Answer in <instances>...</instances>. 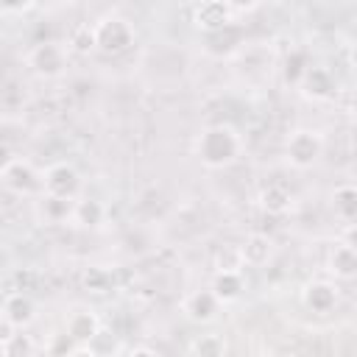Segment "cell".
Returning <instances> with one entry per match:
<instances>
[{
  "mask_svg": "<svg viewBox=\"0 0 357 357\" xmlns=\"http://www.w3.org/2000/svg\"><path fill=\"white\" fill-rule=\"evenodd\" d=\"M195 159L209 170L231 167L243 153V137L231 123H209L192 142Z\"/></svg>",
  "mask_w": 357,
  "mask_h": 357,
  "instance_id": "obj_1",
  "label": "cell"
},
{
  "mask_svg": "<svg viewBox=\"0 0 357 357\" xmlns=\"http://www.w3.org/2000/svg\"><path fill=\"white\" fill-rule=\"evenodd\" d=\"M92 31H95V50L103 56H120L131 50L137 42V28L131 25V20H126L117 11H106L103 17H98L92 22Z\"/></svg>",
  "mask_w": 357,
  "mask_h": 357,
  "instance_id": "obj_2",
  "label": "cell"
},
{
  "mask_svg": "<svg viewBox=\"0 0 357 357\" xmlns=\"http://www.w3.org/2000/svg\"><path fill=\"white\" fill-rule=\"evenodd\" d=\"M0 184L8 195L17 198H33L45 192V170H36V165L31 159L22 156H11L3 162L0 170Z\"/></svg>",
  "mask_w": 357,
  "mask_h": 357,
  "instance_id": "obj_3",
  "label": "cell"
},
{
  "mask_svg": "<svg viewBox=\"0 0 357 357\" xmlns=\"http://www.w3.org/2000/svg\"><path fill=\"white\" fill-rule=\"evenodd\" d=\"M324 156V137L315 128H293L284 139V159L296 170H310Z\"/></svg>",
  "mask_w": 357,
  "mask_h": 357,
  "instance_id": "obj_4",
  "label": "cell"
},
{
  "mask_svg": "<svg viewBox=\"0 0 357 357\" xmlns=\"http://www.w3.org/2000/svg\"><path fill=\"white\" fill-rule=\"evenodd\" d=\"M25 61L33 70V75H39V78H61L70 64V47H64L61 42H53V39L36 42L28 50Z\"/></svg>",
  "mask_w": 357,
  "mask_h": 357,
  "instance_id": "obj_5",
  "label": "cell"
},
{
  "mask_svg": "<svg viewBox=\"0 0 357 357\" xmlns=\"http://www.w3.org/2000/svg\"><path fill=\"white\" fill-rule=\"evenodd\" d=\"M81 187H84V178L73 162H53L45 167V192L78 198Z\"/></svg>",
  "mask_w": 357,
  "mask_h": 357,
  "instance_id": "obj_6",
  "label": "cell"
},
{
  "mask_svg": "<svg viewBox=\"0 0 357 357\" xmlns=\"http://www.w3.org/2000/svg\"><path fill=\"white\" fill-rule=\"evenodd\" d=\"M337 301H340V287H337L332 279H312V282H307L304 290H301V304H304L310 312H315V315H329V312H335Z\"/></svg>",
  "mask_w": 357,
  "mask_h": 357,
  "instance_id": "obj_7",
  "label": "cell"
},
{
  "mask_svg": "<svg viewBox=\"0 0 357 357\" xmlns=\"http://www.w3.org/2000/svg\"><path fill=\"white\" fill-rule=\"evenodd\" d=\"M0 318H3V324L22 332L36 321V301L25 290H11L3 298V315Z\"/></svg>",
  "mask_w": 357,
  "mask_h": 357,
  "instance_id": "obj_8",
  "label": "cell"
},
{
  "mask_svg": "<svg viewBox=\"0 0 357 357\" xmlns=\"http://www.w3.org/2000/svg\"><path fill=\"white\" fill-rule=\"evenodd\" d=\"M75 201H78V198H64V195L42 192V195H36V218H39L45 226H64V223H73V218H75Z\"/></svg>",
  "mask_w": 357,
  "mask_h": 357,
  "instance_id": "obj_9",
  "label": "cell"
},
{
  "mask_svg": "<svg viewBox=\"0 0 357 357\" xmlns=\"http://www.w3.org/2000/svg\"><path fill=\"white\" fill-rule=\"evenodd\" d=\"M220 307H223L220 298H218L209 287L192 290V293H187L184 301H181V312H184V318L192 321V324H212V321L218 318V310H220Z\"/></svg>",
  "mask_w": 357,
  "mask_h": 357,
  "instance_id": "obj_10",
  "label": "cell"
},
{
  "mask_svg": "<svg viewBox=\"0 0 357 357\" xmlns=\"http://www.w3.org/2000/svg\"><path fill=\"white\" fill-rule=\"evenodd\" d=\"M64 332L78 346H89L100 335V318H98V312L92 307H75L64 321Z\"/></svg>",
  "mask_w": 357,
  "mask_h": 357,
  "instance_id": "obj_11",
  "label": "cell"
},
{
  "mask_svg": "<svg viewBox=\"0 0 357 357\" xmlns=\"http://www.w3.org/2000/svg\"><path fill=\"white\" fill-rule=\"evenodd\" d=\"M231 20H234V14L226 6V0H201L192 8V25L198 31H204V33H215L223 25H229Z\"/></svg>",
  "mask_w": 357,
  "mask_h": 357,
  "instance_id": "obj_12",
  "label": "cell"
},
{
  "mask_svg": "<svg viewBox=\"0 0 357 357\" xmlns=\"http://www.w3.org/2000/svg\"><path fill=\"white\" fill-rule=\"evenodd\" d=\"M209 290L220 298V304H231L245 293V276L243 268H215L209 279Z\"/></svg>",
  "mask_w": 357,
  "mask_h": 357,
  "instance_id": "obj_13",
  "label": "cell"
},
{
  "mask_svg": "<svg viewBox=\"0 0 357 357\" xmlns=\"http://www.w3.org/2000/svg\"><path fill=\"white\" fill-rule=\"evenodd\" d=\"M298 89H301V95L310 98V100H329V98L335 95V89H337V81H335V75H332L329 67L312 64V67L307 70L304 81L298 84Z\"/></svg>",
  "mask_w": 357,
  "mask_h": 357,
  "instance_id": "obj_14",
  "label": "cell"
},
{
  "mask_svg": "<svg viewBox=\"0 0 357 357\" xmlns=\"http://www.w3.org/2000/svg\"><path fill=\"white\" fill-rule=\"evenodd\" d=\"M326 271L335 276V279H357V248H351L349 243H335L326 254Z\"/></svg>",
  "mask_w": 357,
  "mask_h": 357,
  "instance_id": "obj_15",
  "label": "cell"
},
{
  "mask_svg": "<svg viewBox=\"0 0 357 357\" xmlns=\"http://www.w3.org/2000/svg\"><path fill=\"white\" fill-rule=\"evenodd\" d=\"M240 254H243V262H245L248 268H262V265H268V259L273 257V240H271L268 234H262V231H251V234L243 240Z\"/></svg>",
  "mask_w": 357,
  "mask_h": 357,
  "instance_id": "obj_16",
  "label": "cell"
},
{
  "mask_svg": "<svg viewBox=\"0 0 357 357\" xmlns=\"http://www.w3.org/2000/svg\"><path fill=\"white\" fill-rule=\"evenodd\" d=\"M257 201H259V206H262L268 215H284V212L293 206V192L287 190V184L271 181V184H265V187L259 190Z\"/></svg>",
  "mask_w": 357,
  "mask_h": 357,
  "instance_id": "obj_17",
  "label": "cell"
},
{
  "mask_svg": "<svg viewBox=\"0 0 357 357\" xmlns=\"http://www.w3.org/2000/svg\"><path fill=\"white\" fill-rule=\"evenodd\" d=\"M329 204H332V212L337 220H343V223L357 220V184H351V181L337 184L329 195Z\"/></svg>",
  "mask_w": 357,
  "mask_h": 357,
  "instance_id": "obj_18",
  "label": "cell"
},
{
  "mask_svg": "<svg viewBox=\"0 0 357 357\" xmlns=\"http://www.w3.org/2000/svg\"><path fill=\"white\" fill-rule=\"evenodd\" d=\"M310 67H312L310 53H307L304 47H293V50L284 56V61H282V81H284L287 86H298V84L304 81V75H307Z\"/></svg>",
  "mask_w": 357,
  "mask_h": 357,
  "instance_id": "obj_19",
  "label": "cell"
},
{
  "mask_svg": "<svg viewBox=\"0 0 357 357\" xmlns=\"http://www.w3.org/2000/svg\"><path fill=\"white\" fill-rule=\"evenodd\" d=\"M73 223H78L81 229H100L106 223V206L98 198H78Z\"/></svg>",
  "mask_w": 357,
  "mask_h": 357,
  "instance_id": "obj_20",
  "label": "cell"
},
{
  "mask_svg": "<svg viewBox=\"0 0 357 357\" xmlns=\"http://www.w3.org/2000/svg\"><path fill=\"white\" fill-rule=\"evenodd\" d=\"M67 47H70V53H75V56H89V53L95 50V31H92V25H78V28L70 33Z\"/></svg>",
  "mask_w": 357,
  "mask_h": 357,
  "instance_id": "obj_21",
  "label": "cell"
},
{
  "mask_svg": "<svg viewBox=\"0 0 357 357\" xmlns=\"http://www.w3.org/2000/svg\"><path fill=\"white\" fill-rule=\"evenodd\" d=\"M190 351L192 354H223L226 351V340L220 335H198L190 343Z\"/></svg>",
  "mask_w": 357,
  "mask_h": 357,
  "instance_id": "obj_22",
  "label": "cell"
},
{
  "mask_svg": "<svg viewBox=\"0 0 357 357\" xmlns=\"http://www.w3.org/2000/svg\"><path fill=\"white\" fill-rule=\"evenodd\" d=\"M84 284L92 293H106L109 290V273L106 271H86L84 273Z\"/></svg>",
  "mask_w": 357,
  "mask_h": 357,
  "instance_id": "obj_23",
  "label": "cell"
},
{
  "mask_svg": "<svg viewBox=\"0 0 357 357\" xmlns=\"http://www.w3.org/2000/svg\"><path fill=\"white\" fill-rule=\"evenodd\" d=\"M33 3L36 0H0V8H3L6 17H22L33 8Z\"/></svg>",
  "mask_w": 357,
  "mask_h": 357,
  "instance_id": "obj_24",
  "label": "cell"
},
{
  "mask_svg": "<svg viewBox=\"0 0 357 357\" xmlns=\"http://www.w3.org/2000/svg\"><path fill=\"white\" fill-rule=\"evenodd\" d=\"M262 0H226V6L231 8V14H251Z\"/></svg>",
  "mask_w": 357,
  "mask_h": 357,
  "instance_id": "obj_25",
  "label": "cell"
},
{
  "mask_svg": "<svg viewBox=\"0 0 357 357\" xmlns=\"http://www.w3.org/2000/svg\"><path fill=\"white\" fill-rule=\"evenodd\" d=\"M340 240L349 243L351 248H357V220H351V223L343 226V237H340Z\"/></svg>",
  "mask_w": 357,
  "mask_h": 357,
  "instance_id": "obj_26",
  "label": "cell"
},
{
  "mask_svg": "<svg viewBox=\"0 0 357 357\" xmlns=\"http://www.w3.org/2000/svg\"><path fill=\"white\" fill-rule=\"evenodd\" d=\"M346 61H349V67L357 73V42H351L349 45V53H346Z\"/></svg>",
  "mask_w": 357,
  "mask_h": 357,
  "instance_id": "obj_27",
  "label": "cell"
},
{
  "mask_svg": "<svg viewBox=\"0 0 357 357\" xmlns=\"http://www.w3.org/2000/svg\"><path fill=\"white\" fill-rule=\"evenodd\" d=\"M349 114H351V120L357 123V95H354V98L349 100Z\"/></svg>",
  "mask_w": 357,
  "mask_h": 357,
  "instance_id": "obj_28",
  "label": "cell"
}]
</instances>
